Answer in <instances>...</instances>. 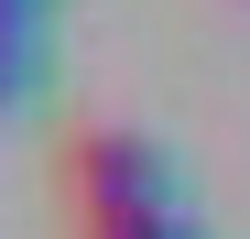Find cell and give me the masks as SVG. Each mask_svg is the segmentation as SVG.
<instances>
[{
    "label": "cell",
    "mask_w": 250,
    "mask_h": 239,
    "mask_svg": "<svg viewBox=\"0 0 250 239\" xmlns=\"http://www.w3.org/2000/svg\"><path fill=\"white\" fill-rule=\"evenodd\" d=\"M76 239H196L174 207H152V218H98V228H76Z\"/></svg>",
    "instance_id": "2"
},
{
    "label": "cell",
    "mask_w": 250,
    "mask_h": 239,
    "mask_svg": "<svg viewBox=\"0 0 250 239\" xmlns=\"http://www.w3.org/2000/svg\"><path fill=\"white\" fill-rule=\"evenodd\" d=\"M55 185H65V218H76V228L174 207V174H163V152H152L142 131H120V120H76V131H65V152H55Z\"/></svg>",
    "instance_id": "1"
}]
</instances>
